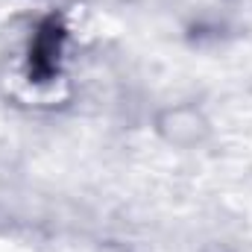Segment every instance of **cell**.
<instances>
[{"label": "cell", "instance_id": "1", "mask_svg": "<svg viewBox=\"0 0 252 252\" xmlns=\"http://www.w3.org/2000/svg\"><path fill=\"white\" fill-rule=\"evenodd\" d=\"M64 41H67V30L56 15H47L32 38H30V50H27V76L30 82H50L59 73V62L64 53Z\"/></svg>", "mask_w": 252, "mask_h": 252}]
</instances>
